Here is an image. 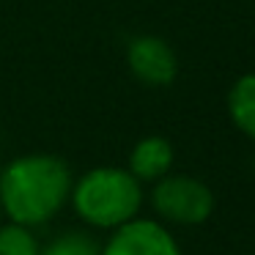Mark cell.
<instances>
[{
    "instance_id": "3957f363",
    "label": "cell",
    "mask_w": 255,
    "mask_h": 255,
    "mask_svg": "<svg viewBox=\"0 0 255 255\" xmlns=\"http://www.w3.org/2000/svg\"><path fill=\"white\" fill-rule=\"evenodd\" d=\"M154 209L162 220L176 225H200L214 211V195L192 176H165L154 187Z\"/></svg>"
},
{
    "instance_id": "8992f818",
    "label": "cell",
    "mask_w": 255,
    "mask_h": 255,
    "mask_svg": "<svg viewBox=\"0 0 255 255\" xmlns=\"http://www.w3.org/2000/svg\"><path fill=\"white\" fill-rule=\"evenodd\" d=\"M173 167V145L165 137H143L129 154V173L137 181H159Z\"/></svg>"
},
{
    "instance_id": "52a82bcc",
    "label": "cell",
    "mask_w": 255,
    "mask_h": 255,
    "mask_svg": "<svg viewBox=\"0 0 255 255\" xmlns=\"http://www.w3.org/2000/svg\"><path fill=\"white\" fill-rule=\"evenodd\" d=\"M228 113L231 121L255 140V74H244L233 83L228 94Z\"/></svg>"
},
{
    "instance_id": "6da1fadb",
    "label": "cell",
    "mask_w": 255,
    "mask_h": 255,
    "mask_svg": "<svg viewBox=\"0 0 255 255\" xmlns=\"http://www.w3.org/2000/svg\"><path fill=\"white\" fill-rule=\"evenodd\" d=\"M72 170L61 156H17L0 173V203L11 222L33 228L63 209L72 198Z\"/></svg>"
},
{
    "instance_id": "9c48e42d",
    "label": "cell",
    "mask_w": 255,
    "mask_h": 255,
    "mask_svg": "<svg viewBox=\"0 0 255 255\" xmlns=\"http://www.w3.org/2000/svg\"><path fill=\"white\" fill-rule=\"evenodd\" d=\"M39 242L28 225H3L0 228V255H39Z\"/></svg>"
},
{
    "instance_id": "277c9868",
    "label": "cell",
    "mask_w": 255,
    "mask_h": 255,
    "mask_svg": "<svg viewBox=\"0 0 255 255\" xmlns=\"http://www.w3.org/2000/svg\"><path fill=\"white\" fill-rule=\"evenodd\" d=\"M102 255H181L176 239L154 220H129L116 228Z\"/></svg>"
},
{
    "instance_id": "7a4b0ae2",
    "label": "cell",
    "mask_w": 255,
    "mask_h": 255,
    "mask_svg": "<svg viewBox=\"0 0 255 255\" xmlns=\"http://www.w3.org/2000/svg\"><path fill=\"white\" fill-rule=\"evenodd\" d=\"M72 203L80 220L94 228H121L134 220L143 203L140 181L121 167H94L72 187Z\"/></svg>"
},
{
    "instance_id": "ba28073f",
    "label": "cell",
    "mask_w": 255,
    "mask_h": 255,
    "mask_svg": "<svg viewBox=\"0 0 255 255\" xmlns=\"http://www.w3.org/2000/svg\"><path fill=\"white\" fill-rule=\"evenodd\" d=\"M39 255H102V247L88 233L69 231V233L55 236L47 247H41Z\"/></svg>"
},
{
    "instance_id": "5b68a950",
    "label": "cell",
    "mask_w": 255,
    "mask_h": 255,
    "mask_svg": "<svg viewBox=\"0 0 255 255\" xmlns=\"http://www.w3.org/2000/svg\"><path fill=\"white\" fill-rule=\"evenodd\" d=\"M127 61L132 74L145 85H167L178 74V61L170 44L156 36H140L129 44Z\"/></svg>"
}]
</instances>
